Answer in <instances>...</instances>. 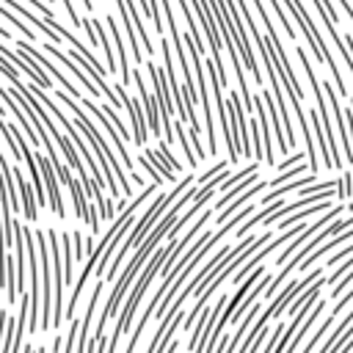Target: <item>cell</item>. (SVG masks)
<instances>
[{"instance_id":"cell-34","label":"cell","mask_w":353,"mask_h":353,"mask_svg":"<svg viewBox=\"0 0 353 353\" xmlns=\"http://www.w3.org/2000/svg\"><path fill=\"white\" fill-rule=\"evenodd\" d=\"M22 353H36V347H33V345H25V347H22Z\"/></svg>"},{"instance_id":"cell-32","label":"cell","mask_w":353,"mask_h":353,"mask_svg":"<svg viewBox=\"0 0 353 353\" xmlns=\"http://www.w3.org/2000/svg\"><path fill=\"white\" fill-rule=\"evenodd\" d=\"M339 353H353V336H350V339H347V342L339 347Z\"/></svg>"},{"instance_id":"cell-28","label":"cell","mask_w":353,"mask_h":353,"mask_svg":"<svg viewBox=\"0 0 353 353\" xmlns=\"http://www.w3.org/2000/svg\"><path fill=\"white\" fill-rule=\"evenodd\" d=\"M336 196H339V199H350V196H353V176H350V174H342V176H339Z\"/></svg>"},{"instance_id":"cell-31","label":"cell","mask_w":353,"mask_h":353,"mask_svg":"<svg viewBox=\"0 0 353 353\" xmlns=\"http://www.w3.org/2000/svg\"><path fill=\"white\" fill-rule=\"evenodd\" d=\"M320 3H323V8H325V14H328V17H331V19L336 22V19H339V14H336V8L331 6V0H320Z\"/></svg>"},{"instance_id":"cell-22","label":"cell","mask_w":353,"mask_h":353,"mask_svg":"<svg viewBox=\"0 0 353 353\" xmlns=\"http://www.w3.org/2000/svg\"><path fill=\"white\" fill-rule=\"evenodd\" d=\"M176 6L182 8V17H185V22H188V33L193 36V41H196V44L201 47V52H204V44H201V36H199V25H196V19H193V11H190L193 6H190L188 0H176Z\"/></svg>"},{"instance_id":"cell-25","label":"cell","mask_w":353,"mask_h":353,"mask_svg":"<svg viewBox=\"0 0 353 353\" xmlns=\"http://www.w3.org/2000/svg\"><path fill=\"white\" fill-rule=\"evenodd\" d=\"M0 14H3V17H6V19H8V22H11V25H14V28H17V30H19V33H22L25 39H28V41H30V39H36V33H33V28H28L25 22H19V19H17V17L11 14V11H6L3 6H0Z\"/></svg>"},{"instance_id":"cell-5","label":"cell","mask_w":353,"mask_h":353,"mask_svg":"<svg viewBox=\"0 0 353 353\" xmlns=\"http://www.w3.org/2000/svg\"><path fill=\"white\" fill-rule=\"evenodd\" d=\"M185 44H188V52H190V61H193V72L199 77V99H201V108H204V132H207V154H218V138H215V124H212V105H210V94H207V66L201 63V47L193 41L190 33L182 36Z\"/></svg>"},{"instance_id":"cell-2","label":"cell","mask_w":353,"mask_h":353,"mask_svg":"<svg viewBox=\"0 0 353 353\" xmlns=\"http://www.w3.org/2000/svg\"><path fill=\"white\" fill-rule=\"evenodd\" d=\"M55 99H61L72 113H74V127L88 138V141H97L99 146H102V152L108 154V160H110V165H113V174H116V182H119V188H121V193H127V196H132V182L127 179V168L121 165V160H119V154H116V149H110V143L102 138V132H99V127H97V121L94 119H88V113L83 110V105L74 99V97H69L66 91H55Z\"/></svg>"},{"instance_id":"cell-8","label":"cell","mask_w":353,"mask_h":353,"mask_svg":"<svg viewBox=\"0 0 353 353\" xmlns=\"http://www.w3.org/2000/svg\"><path fill=\"white\" fill-rule=\"evenodd\" d=\"M185 320V312L182 309H176V306H171L163 317H160V328L154 331V336H152V342H149V347H146V353H165L168 350V345L174 342V334H176V328H179V323Z\"/></svg>"},{"instance_id":"cell-14","label":"cell","mask_w":353,"mask_h":353,"mask_svg":"<svg viewBox=\"0 0 353 353\" xmlns=\"http://www.w3.org/2000/svg\"><path fill=\"white\" fill-rule=\"evenodd\" d=\"M41 47H44V52H47V55H52L55 61H61V63H63V66H66V69H69V72H72V74H74V77H77V80H80V83L88 88V94H94V97H97V94H102V91L94 85V80H91V77L83 72V66H77V63H74V61H72L66 52H61V50H58L52 41H44Z\"/></svg>"},{"instance_id":"cell-27","label":"cell","mask_w":353,"mask_h":353,"mask_svg":"<svg viewBox=\"0 0 353 353\" xmlns=\"http://www.w3.org/2000/svg\"><path fill=\"white\" fill-rule=\"evenodd\" d=\"M270 6H273V11H276V17H279V22H281V28H284V33H287L290 39H295V28H292V22L287 19V14L281 11V6H279V0H270Z\"/></svg>"},{"instance_id":"cell-19","label":"cell","mask_w":353,"mask_h":353,"mask_svg":"<svg viewBox=\"0 0 353 353\" xmlns=\"http://www.w3.org/2000/svg\"><path fill=\"white\" fill-rule=\"evenodd\" d=\"M174 132H176V141H179V146H182V154H185L188 165H190V168H196V165H199V157H196V152H193V143H190V138L185 135V130H182L179 119H176V124H174Z\"/></svg>"},{"instance_id":"cell-10","label":"cell","mask_w":353,"mask_h":353,"mask_svg":"<svg viewBox=\"0 0 353 353\" xmlns=\"http://www.w3.org/2000/svg\"><path fill=\"white\" fill-rule=\"evenodd\" d=\"M342 212H345L342 207H331V210H328V212H325L320 221H314L312 226H306V229H303V232H301V234H298L292 243H287V245H284V251L276 256V265H287V262H290V256H295L298 245H303V243H306V240H312V237H314L320 229H325V226H328V221H334V218H342Z\"/></svg>"},{"instance_id":"cell-23","label":"cell","mask_w":353,"mask_h":353,"mask_svg":"<svg viewBox=\"0 0 353 353\" xmlns=\"http://www.w3.org/2000/svg\"><path fill=\"white\" fill-rule=\"evenodd\" d=\"M309 165H303V163H298V165H292V168H287V171H281L279 176H273L270 179V188H281V185H287V182H292V179H298L303 171H306ZM309 174H312V168H309Z\"/></svg>"},{"instance_id":"cell-24","label":"cell","mask_w":353,"mask_h":353,"mask_svg":"<svg viewBox=\"0 0 353 353\" xmlns=\"http://www.w3.org/2000/svg\"><path fill=\"white\" fill-rule=\"evenodd\" d=\"M336 317H339V314H334V312H331V314H328V317L323 320V325H320V331H314V336H312V339L306 342V347H303L301 353H312V350H314V345L320 342V336H323V334H325V331H328V328L334 325V320H336Z\"/></svg>"},{"instance_id":"cell-3","label":"cell","mask_w":353,"mask_h":353,"mask_svg":"<svg viewBox=\"0 0 353 353\" xmlns=\"http://www.w3.org/2000/svg\"><path fill=\"white\" fill-rule=\"evenodd\" d=\"M174 245H176V240H171V243H165L163 248H157L152 256H149V262H146V268H143V273L138 276V281H135V287H132V292L127 295V301H124V309H121V314H119V323H116V331L119 334H127L130 331V325H132V314L138 312V303H141V298H143V292L149 290V284H152V279L157 276V273H163V265H165V259H168V254L174 251Z\"/></svg>"},{"instance_id":"cell-7","label":"cell","mask_w":353,"mask_h":353,"mask_svg":"<svg viewBox=\"0 0 353 353\" xmlns=\"http://www.w3.org/2000/svg\"><path fill=\"white\" fill-rule=\"evenodd\" d=\"M36 163L41 168V176H44V188H47V201H50V210L58 215V218H66V204L61 199V188H58V174H55V165L50 160L47 152H36Z\"/></svg>"},{"instance_id":"cell-29","label":"cell","mask_w":353,"mask_h":353,"mask_svg":"<svg viewBox=\"0 0 353 353\" xmlns=\"http://www.w3.org/2000/svg\"><path fill=\"white\" fill-rule=\"evenodd\" d=\"M72 243H74V259H83V254H85V234H80V232H74L72 234Z\"/></svg>"},{"instance_id":"cell-18","label":"cell","mask_w":353,"mask_h":353,"mask_svg":"<svg viewBox=\"0 0 353 353\" xmlns=\"http://www.w3.org/2000/svg\"><path fill=\"white\" fill-rule=\"evenodd\" d=\"M323 210H331V199H328V201H320V204H312V207H306L303 212H298V215H290L287 221H279L276 226H279V229H287V226H295V223H301L303 218H309V215H317V212H323Z\"/></svg>"},{"instance_id":"cell-9","label":"cell","mask_w":353,"mask_h":353,"mask_svg":"<svg viewBox=\"0 0 353 353\" xmlns=\"http://www.w3.org/2000/svg\"><path fill=\"white\" fill-rule=\"evenodd\" d=\"M317 279H323V270H320V268L309 270L303 279H292V281H290V284H287V287L273 298V303L268 306V309H270V314H273V317H279V314H281V312H284V309H287V306H290V303H292L303 290H309Z\"/></svg>"},{"instance_id":"cell-26","label":"cell","mask_w":353,"mask_h":353,"mask_svg":"<svg viewBox=\"0 0 353 353\" xmlns=\"http://www.w3.org/2000/svg\"><path fill=\"white\" fill-rule=\"evenodd\" d=\"M157 152H160V157H163V160H165V163L174 168V174H179V171H182V163H179V160L171 154V149H168V143H165V141H160V143H157Z\"/></svg>"},{"instance_id":"cell-13","label":"cell","mask_w":353,"mask_h":353,"mask_svg":"<svg viewBox=\"0 0 353 353\" xmlns=\"http://www.w3.org/2000/svg\"><path fill=\"white\" fill-rule=\"evenodd\" d=\"M226 102H229V110H232L234 135H237V141H240V146H243V157H248V154H254V146H251V130H248L245 113H243V99H240V94H232Z\"/></svg>"},{"instance_id":"cell-30","label":"cell","mask_w":353,"mask_h":353,"mask_svg":"<svg viewBox=\"0 0 353 353\" xmlns=\"http://www.w3.org/2000/svg\"><path fill=\"white\" fill-rule=\"evenodd\" d=\"M347 256H353V243L342 245V251H336V254L328 259V265H339V262H342V259H347Z\"/></svg>"},{"instance_id":"cell-17","label":"cell","mask_w":353,"mask_h":353,"mask_svg":"<svg viewBox=\"0 0 353 353\" xmlns=\"http://www.w3.org/2000/svg\"><path fill=\"white\" fill-rule=\"evenodd\" d=\"M309 116H312V127H314V135H317V143H320V157H323L325 168H334L331 149H328V138H325V130L320 127V110H309Z\"/></svg>"},{"instance_id":"cell-15","label":"cell","mask_w":353,"mask_h":353,"mask_svg":"<svg viewBox=\"0 0 353 353\" xmlns=\"http://www.w3.org/2000/svg\"><path fill=\"white\" fill-rule=\"evenodd\" d=\"M105 22H108L110 36H113V44H116V58H119L121 85H130V83H132V69H130V61H127V47H124V39H121V33H119V28H116V22H113V17H110V14L105 17Z\"/></svg>"},{"instance_id":"cell-12","label":"cell","mask_w":353,"mask_h":353,"mask_svg":"<svg viewBox=\"0 0 353 353\" xmlns=\"http://www.w3.org/2000/svg\"><path fill=\"white\" fill-rule=\"evenodd\" d=\"M116 88V94H119V99H121V108L127 110V116H130V121H132V135H135V143L138 146H143L146 143V132H149V124H146V116H143V110L138 108V102L127 94V85H113Z\"/></svg>"},{"instance_id":"cell-20","label":"cell","mask_w":353,"mask_h":353,"mask_svg":"<svg viewBox=\"0 0 353 353\" xmlns=\"http://www.w3.org/2000/svg\"><path fill=\"white\" fill-rule=\"evenodd\" d=\"M143 154L149 157V163L157 168V174H160L163 179H168V182H176V174H174V168H171V165H168V163L160 157V152H157V149H143Z\"/></svg>"},{"instance_id":"cell-1","label":"cell","mask_w":353,"mask_h":353,"mask_svg":"<svg viewBox=\"0 0 353 353\" xmlns=\"http://www.w3.org/2000/svg\"><path fill=\"white\" fill-rule=\"evenodd\" d=\"M190 182H193V174L182 176L171 193H160V196H157V201H154V204H149V210L135 221V229H132V234L127 237V243H121V248L113 254V259H110V268H108L105 279H113V276H116V270H119V265L124 262V256H127L132 248H141V243L146 240V234L160 223V215L171 207V201H174V199H179V196H182V190H188V185H190Z\"/></svg>"},{"instance_id":"cell-6","label":"cell","mask_w":353,"mask_h":353,"mask_svg":"<svg viewBox=\"0 0 353 353\" xmlns=\"http://www.w3.org/2000/svg\"><path fill=\"white\" fill-rule=\"evenodd\" d=\"M80 105L83 108H88V113H91V119L108 132V138H110V143H113V149H116V154H119V160H121V165L132 174V182L135 185H143V176H138V171H135V163H132V154H127V146H124V138H121V132L116 130V124L108 119V113L102 110V105H94L91 99H80Z\"/></svg>"},{"instance_id":"cell-21","label":"cell","mask_w":353,"mask_h":353,"mask_svg":"<svg viewBox=\"0 0 353 353\" xmlns=\"http://www.w3.org/2000/svg\"><path fill=\"white\" fill-rule=\"evenodd\" d=\"M3 108H0V135H3V141L8 143V152L14 154V160H19V163H25V154H22V149H19V143H17V135L8 130V124L3 121Z\"/></svg>"},{"instance_id":"cell-11","label":"cell","mask_w":353,"mask_h":353,"mask_svg":"<svg viewBox=\"0 0 353 353\" xmlns=\"http://www.w3.org/2000/svg\"><path fill=\"white\" fill-rule=\"evenodd\" d=\"M132 83L138 85V91H141V105H143V116H146V124H149V132H154V138L157 135H163V119H160V105H157V99H154V94L146 88V83H143V74H141V69H132Z\"/></svg>"},{"instance_id":"cell-33","label":"cell","mask_w":353,"mask_h":353,"mask_svg":"<svg viewBox=\"0 0 353 353\" xmlns=\"http://www.w3.org/2000/svg\"><path fill=\"white\" fill-rule=\"evenodd\" d=\"M345 44H347V50H350V55H353V36H345Z\"/></svg>"},{"instance_id":"cell-4","label":"cell","mask_w":353,"mask_h":353,"mask_svg":"<svg viewBox=\"0 0 353 353\" xmlns=\"http://www.w3.org/2000/svg\"><path fill=\"white\" fill-rule=\"evenodd\" d=\"M287 3V8L292 11V17L298 19V25L303 28V33H306V41H309V47H312V52H314V58L317 61H323L328 69H331V77H334V85H336V91H342V97L347 94V88H345V80H342V72H339V66H336V61H334V55H331V50H328V44L323 41V36H320V30H317V25L312 22V17H309V11L303 8V3L301 0H284Z\"/></svg>"},{"instance_id":"cell-16","label":"cell","mask_w":353,"mask_h":353,"mask_svg":"<svg viewBox=\"0 0 353 353\" xmlns=\"http://www.w3.org/2000/svg\"><path fill=\"white\" fill-rule=\"evenodd\" d=\"M3 3H8V6L14 8V11H19V14H22V17H25V19H28V22L33 25V30H39V33H44V36H47V39H50L52 44H58V41L63 39L61 33H55V30L50 28V22H41V19H39V17L33 14V11H28V8H25V6L19 3V0H3Z\"/></svg>"}]
</instances>
